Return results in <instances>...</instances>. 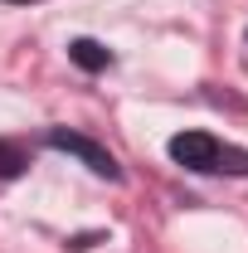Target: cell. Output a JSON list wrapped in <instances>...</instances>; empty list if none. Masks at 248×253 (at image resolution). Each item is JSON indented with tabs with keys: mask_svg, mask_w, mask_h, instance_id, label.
Wrapping results in <instances>:
<instances>
[{
	"mask_svg": "<svg viewBox=\"0 0 248 253\" xmlns=\"http://www.w3.org/2000/svg\"><path fill=\"white\" fill-rule=\"evenodd\" d=\"M49 146L54 151H68L73 161H83L93 175H102V180H122V166H117V156L107 151V146H97L93 136H83V131H68V126H49Z\"/></svg>",
	"mask_w": 248,
	"mask_h": 253,
	"instance_id": "1",
	"label": "cell"
},
{
	"mask_svg": "<svg viewBox=\"0 0 248 253\" xmlns=\"http://www.w3.org/2000/svg\"><path fill=\"white\" fill-rule=\"evenodd\" d=\"M219 146L224 141H214L209 131H180V136H170V161L185 170H214Z\"/></svg>",
	"mask_w": 248,
	"mask_h": 253,
	"instance_id": "2",
	"label": "cell"
},
{
	"mask_svg": "<svg viewBox=\"0 0 248 253\" xmlns=\"http://www.w3.org/2000/svg\"><path fill=\"white\" fill-rule=\"evenodd\" d=\"M68 59L78 63V68H88V73H102V68L112 63V54H107L97 39H73V44H68Z\"/></svg>",
	"mask_w": 248,
	"mask_h": 253,
	"instance_id": "3",
	"label": "cell"
},
{
	"mask_svg": "<svg viewBox=\"0 0 248 253\" xmlns=\"http://www.w3.org/2000/svg\"><path fill=\"white\" fill-rule=\"evenodd\" d=\"M25 166H30V151H25L20 141H5V136H0V180L25 175Z\"/></svg>",
	"mask_w": 248,
	"mask_h": 253,
	"instance_id": "4",
	"label": "cell"
},
{
	"mask_svg": "<svg viewBox=\"0 0 248 253\" xmlns=\"http://www.w3.org/2000/svg\"><path fill=\"white\" fill-rule=\"evenodd\" d=\"M214 170H229V175H248V151H244V146H219Z\"/></svg>",
	"mask_w": 248,
	"mask_h": 253,
	"instance_id": "5",
	"label": "cell"
},
{
	"mask_svg": "<svg viewBox=\"0 0 248 253\" xmlns=\"http://www.w3.org/2000/svg\"><path fill=\"white\" fill-rule=\"evenodd\" d=\"M93 244H102V234H73V239H68V249H93Z\"/></svg>",
	"mask_w": 248,
	"mask_h": 253,
	"instance_id": "6",
	"label": "cell"
},
{
	"mask_svg": "<svg viewBox=\"0 0 248 253\" xmlns=\"http://www.w3.org/2000/svg\"><path fill=\"white\" fill-rule=\"evenodd\" d=\"M15 5H30V0H15Z\"/></svg>",
	"mask_w": 248,
	"mask_h": 253,
	"instance_id": "7",
	"label": "cell"
}]
</instances>
